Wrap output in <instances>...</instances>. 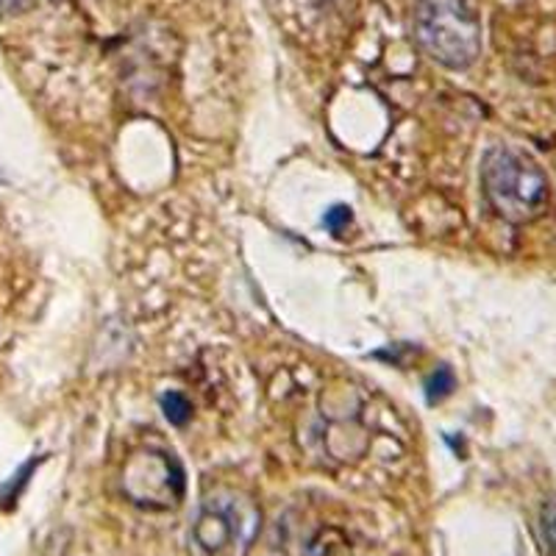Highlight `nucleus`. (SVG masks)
I'll list each match as a JSON object with an SVG mask.
<instances>
[{
  "label": "nucleus",
  "mask_w": 556,
  "mask_h": 556,
  "mask_svg": "<svg viewBox=\"0 0 556 556\" xmlns=\"http://www.w3.org/2000/svg\"><path fill=\"white\" fill-rule=\"evenodd\" d=\"M26 7V0H0V12H17Z\"/></svg>",
  "instance_id": "obj_10"
},
{
  "label": "nucleus",
  "mask_w": 556,
  "mask_h": 556,
  "mask_svg": "<svg viewBox=\"0 0 556 556\" xmlns=\"http://www.w3.org/2000/svg\"><path fill=\"white\" fill-rule=\"evenodd\" d=\"M456 379L451 374V367H437L434 374L429 376V381H426V399H429V404H440L443 399H448Z\"/></svg>",
  "instance_id": "obj_6"
},
{
  "label": "nucleus",
  "mask_w": 556,
  "mask_h": 556,
  "mask_svg": "<svg viewBox=\"0 0 556 556\" xmlns=\"http://www.w3.org/2000/svg\"><path fill=\"white\" fill-rule=\"evenodd\" d=\"M123 490L137 506L167 509L184 495V470L170 454L139 451L123 473Z\"/></svg>",
  "instance_id": "obj_4"
},
{
  "label": "nucleus",
  "mask_w": 556,
  "mask_h": 556,
  "mask_svg": "<svg viewBox=\"0 0 556 556\" xmlns=\"http://www.w3.org/2000/svg\"><path fill=\"white\" fill-rule=\"evenodd\" d=\"M540 534H543V545L551 556H556V501H548L540 515Z\"/></svg>",
  "instance_id": "obj_7"
},
{
  "label": "nucleus",
  "mask_w": 556,
  "mask_h": 556,
  "mask_svg": "<svg viewBox=\"0 0 556 556\" xmlns=\"http://www.w3.org/2000/svg\"><path fill=\"white\" fill-rule=\"evenodd\" d=\"M39 465V459H34V462H28L26 468L20 470L17 476H14L12 481H9L7 486H3V493H0V506H12L14 501H17V495H20V490H23V486L28 484V476L34 473V468H37Z\"/></svg>",
  "instance_id": "obj_8"
},
{
  "label": "nucleus",
  "mask_w": 556,
  "mask_h": 556,
  "mask_svg": "<svg viewBox=\"0 0 556 556\" xmlns=\"http://www.w3.org/2000/svg\"><path fill=\"white\" fill-rule=\"evenodd\" d=\"M481 184L490 206L509 223H529L548 206V178L518 148H493L484 156Z\"/></svg>",
  "instance_id": "obj_1"
},
{
  "label": "nucleus",
  "mask_w": 556,
  "mask_h": 556,
  "mask_svg": "<svg viewBox=\"0 0 556 556\" xmlns=\"http://www.w3.org/2000/svg\"><path fill=\"white\" fill-rule=\"evenodd\" d=\"M415 37L434 62L465 70L481 53V26L468 0H420Z\"/></svg>",
  "instance_id": "obj_2"
},
{
  "label": "nucleus",
  "mask_w": 556,
  "mask_h": 556,
  "mask_svg": "<svg viewBox=\"0 0 556 556\" xmlns=\"http://www.w3.org/2000/svg\"><path fill=\"white\" fill-rule=\"evenodd\" d=\"M351 220H354V215H351V208L342 206V203H337V206H331L329 212H326V217H323V226L329 228L331 235L340 237L342 231H345V228L351 226Z\"/></svg>",
  "instance_id": "obj_9"
},
{
  "label": "nucleus",
  "mask_w": 556,
  "mask_h": 556,
  "mask_svg": "<svg viewBox=\"0 0 556 556\" xmlns=\"http://www.w3.org/2000/svg\"><path fill=\"white\" fill-rule=\"evenodd\" d=\"M162 412H165V417L170 420L173 426H187L190 424L192 417V404L187 395H181V392L170 390L162 395Z\"/></svg>",
  "instance_id": "obj_5"
},
{
  "label": "nucleus",
  "mask_w": 556,
  "mask_h": 556,
  "mask_svg": "<svg viewBox=\"0 0 556 556\" xmlns=\"http://www.w3.org/2000/svg\"><path fill=\"white\" fill-rule=\"evenodd\" d=\"M260 506L237 490H215L201 501L192 543L201 556H248L260 534Z\"/></svg>",
  "instance_id": "obj_3"
}]
</instances>
